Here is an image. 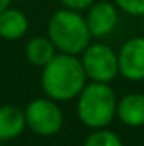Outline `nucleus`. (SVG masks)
Segmentation results:
<instances>
[{
	"label": "nucleus",
	"instance_id": "f257e3e1",
	"mask_svg": "<svg viewBox=\"0 0 144 146\" xmlns=\"http://www.w3.org/2000/svg\"><path fill=\"white\" fill-rule=\"evenodd\" d=\"M41 85L44 94L53 100H71L87 85V73L81 60L75 54H54V58L42 66Z\"/></svg>",
	"mask_w": 144,
	"mask_h": 146
},
{
	"label": "nucleus",
	"instance_id": "f03ea898",
	"mask_svg": "<svg viewBox=\"0 0 144 146\" xmlns=\"http://www.w3.org/2000/svg\"><path fill=\"white\" fill-rule=\"evenodd\" d=\"M48 37L56 49L66 54H80L90 44V29L87 19L73 9L56 10L48 22Z\"/></svg>",
	"mask_w": 144,
	"mask_h": 146
},
{
	"label": "nucleus",
	"instance_id": "7ed1b4c3",
	"mask_svg": "<svg viewBox=\"0 0 144 146\" xmlns=\"http://www.w3.org/2000/svg\"><path fill=\"white\" fill-rule=\"evenodd\" d=\"M76 114L81 124L92 129L107 127L117 115V99L108 83L92 82L78 94Z\"/></svg>",
	"mask_w": 144,
	"mask_h": 146
},
{
	"label": "nucleus",
	"instance_id": "20e7f679",
	"mask_svg": "<svg viewBox=\"0 0 144 146\" xmlns=\"http://www.w3.org/2000/svg\"><path fill=\"white\" fill-rule=\"evenodd\" d=\"M81 65L87 78L92 82H112L119 73V60L112 48L105 44H88L81 56Z\"/></svg>",
	"mask_w": 144,
	"mask_h": 146
},
{
	"label": "nucleus",
	"instance_id": "39448f33",
	"mask_svg": "<svg viewBox=\"0 0 144 146\" xmlns=\"http://www.w3.org/2000/svg\"><path fill=\"white\" fill-rule=\"evenodd\" d=\"M24 112L27 127L39 136H53L63 127V112L53 99H36Z\"/></svg>",
	"mask_w": 144,
	"mask_h": 146
},
{
	"label": "nucleus",
	"instance_id": "423d86ee",
	"mask_svg": "<svg viewBox=\"0 0 144 146\" xmlns=\"http://www.w3.org/2000/svg\"><path fill=\"white\" fill-rule=\"evenodd\" d=\"M119 60V73L131 80L141 82L144 80V37H132L126 41L117 54Z\"/></svg>",
	"mask_w": 144,
	"mask_h": 146
},
{
	"label": "nucleus",
	"instance_id": "0eeeda50",
	"mask_svg": "<svg viewBox=\"0 0 144 146\" xmlns=\"http://www.w3.org/2000/svg\"><path fill=\"white\" fill-rule=\"evenodd\" d=\"M87 24L90 29V34L95 37L108 36L119 21L117 7L110 2H97L90 5V10L87 14Z\"/></svg>",
	"mask_w": 144,
	"mask_h": 146
},
{
	"label": "nucleus",
	"instance_id": "6e6552de",
	"mask_svg": "<svg viewBox=\"0 0 144 146\" xmlns=\"http://www.w3.org/2000/svg\"><path fill=\"white\" fill-rule=\"evenodd\" d=\"M117 117L129 127L144 126V95L127 94L117 102Z\"/></svg>",
	"mask_w": 144,
	"mask_h": 146
},
{
	"label": "nucleus",
	"instance_id": "1a4fd4ad",
	"mask_svg": "<svg viewBox=\"0 0 144 146\" xmlns=\"http://www.w3.org/2000/svg\"><path fill=\"white\" fill-rule=\"evenodd\" d=\"M27 127L26 124V112L15 106H3L0 107V139L10 141L22 134Z\"/></svg>",
	"mask_w": 144,
	"mask_h": 146
},
{
	"label": "nucleus",
	"instance_id": "9d476101",
	"mask_svg": "<svg viewBox=\"0 0 144 146\" xmlns=\"http://www.w3.org/2000/svg\"><path fill=\"white\" fill-rule=\"evenodd\" d=\"M29 29V21L24 12L17 9H5L0 14V37L7 41L20 39Z\"/></svg>",
	"mask_w": 144,
	"mask_h": 146
},
{
	"label": "nucleus",
	"instance_id": "9b49d317",
	"mask_svg": "<svg viewBox=\"0 0 144 146\" xmlns=\"http://www.w3.org/2000/svg\"><path fill=\"white\" fill-rule=\"evenodd\" d=\"M56 54V48L49 37H32L26 44V56L31 65L46 66Z\"/></svg>",
	"mask_w": 144,
	"mask_h": 146
},
{
	"label": "nucleus",
	"instance_id": "f8f14e48",
	"mask_svg": "<svg viewBox=\"0 0 144 146\" xmlns=\"http://www.w3.org/2000/svg\"><path fill=\"white\" fill-rule=\"evenodd\" d=\"M83 146H124V145H122L120 138L115 133L102 127V129H95L85 139Z\"/></svg>",
	"mask_w": 144,
	"mask_h": 146
},
{
	"label": "nucleus",
	"instance_id": "ddd939ff",
	"mask_svg": "<svg viewBox=\"0 0 144 146\" xmlns=\"http://www.w3.org/2000/svg\"><path fill=\"white\" fill-rule=\"evenodd\" d=\"M114 2L126 14L144 17V0H114Z\"/></svg>",
	"mask_w": 144,
	"mask_h": 146
},
{
	"label": "nucleus",
	"instance_id": "4468645a",
	"mask_svg": "<svg viewBox=\"0 0 144 146\" xmlns=\"http://www.w3.org/2000/svg\"><path fill=\"white\" fill-rule=\"evenodd\" d=\"M66 9H73V10H83L88 9L95 0H59Z\"/></svg>",
	"mask_w": 144,
	"mask_h": 146
},
{
	"label": "nucleus",
	"instance_id": "2eb2a0df",
	"mask_svg": "<svg viewBox=\"0 0 144 146\" xmlns=\"http://www.w3.org/2000/svg\"><path fill=\"white\" fill-rule=\"evenodd\" d=\"M10 2H12V0H0V14H2L5 9L10 7Z\"/></svg>",
	"mask_w": 144,
	"mask_h": 146
},
{
	"label": "nucleus",
	"instance_id": "dca6fc26",
	"mask_svg": "<svg viewBox=\"0 0 144 146\" xmlns=\"http://www.w3.org/2000/svg\"><path fill=\"white\" fill-rule=\"evenodd\" d=\"M0 146H2V139H0Z\"/></svg>",
	"mask_w": 144,
	"mask_h": 146
},
{
	"label": "nucleus",
	"instance_id": "f3484780",
	"mask_svg": "<svg viewBox=\"0 0 144 146\" xmlns=\"http://www.w3.org/2000/svg\"><path fill=\"white\" fill-rule=\"evenodd\" d=\"M143 27H144V22H143Z\"/></svg>",
	"mask_w": 144,
	"mask_h": 146
}]
</instances>
